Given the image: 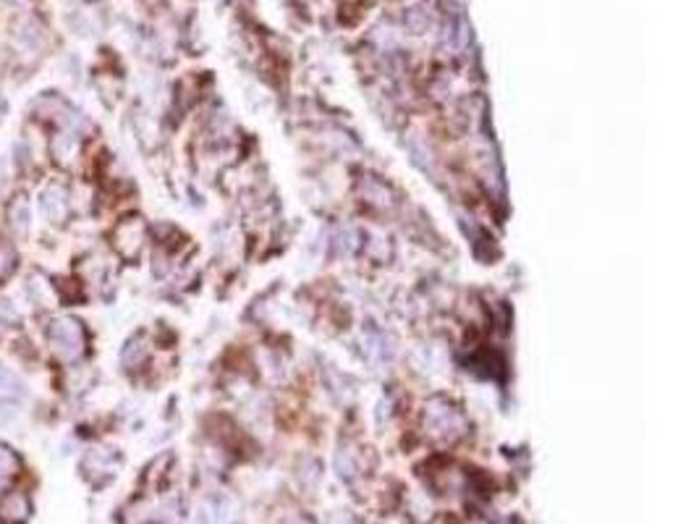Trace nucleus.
<instances>
[{
  "label": "nucleus",
  "instance_id": "1",
  "mask_svg": "<svg viewBox=\"0 0 699 524\" xmlns=\"http://www.w3.org/2000/svg\"><path fill=\"white\" fill-rule=\"evenodd\" d=\"M47 344L61 362H74L84 354V330L71 318H58L47 325Z\"/></svg>",
  "mask_w": 699,
  "mask_h": 524
},
{
  "label": "nucleus",
  "instance_id": "2",
  "mask_svg": "<svg viewBox=\"0 0 699 524\" xmlns=\"http://www.w3.org/2000/svg\"><path fill=\"white\" fill-rule=\"evenodd\" d=\"M142 234H145V229H142L139 218H129L116 229L113 244L123 257H137V252L142 246Z\"/></svg>",
  "mask_w": 699,
  "mask_h": 524
},
{
  "label": "nucleus",
  "instance_id": "3",
  "mask_svg": "<svg viewBox=\"0 0 699 524\" xmlns=\"http://www.w3.org/2000/svg\"><path fill=\"white\" fill-rule=\"evenodd\" d=\"M32 514V503L24 493L13 490V493H5L0 498V520L8 524H21L29 520Z\"/></svg>",
  "mask_w": 699,
  "mask_h": 524
},
{
  "label": "nucleus",
  "instance_id": "4",
  "mask_svg": "<svg viewBox=\"0 0 699 524\" xmlns=\"http://www.w3.org/2000/svg\"><path fill=\"white\" fill-rule=\"evenodd\" d=\"M39 207H42V212H45L47 220L61 223V220L66 218V192H63V187L47 184V187L42 189V195H39Z\"/></svg>",
  "mask_w": 699,
  "mask_h": 524
},
{
  "label": "nucleus",
  "instance_id": "5",
  "mask_svg": "<svg viewBox=\"0 0 699 524\" xmlns=\"http://www.w3.org/2000/svg\"><path fill=\"white\" fill-rule=\"evenodd\" d=\"M8 223L16 234H27L29 231V202L27 197H16V200L8 204Z\"/></svg>",
  "mask_w": 699,
  "mask_h": 524
},
{
  "label": "nucleus",
  "instance_id": "6",
  "mask_svg": "<svg viewBox=\"0 0 699 524\" xmlns=\"http://www.w3.org/2000/svg\"><path fill=\"white\" fill-rule=\"evenodd\" d=\"M19 467H21L19 456L8 445H0V487L19 472Z\"/></svg>",
  "mask_w": 699,
  "mask_h": 524
},
{
  "label": "nucleus",
  "instance_id": "7",
  "mask_svg": "<svg viewBox=\"0 0 699 524\" xmlns=\"http://www.w3.org/2000/svg\"><path fill=\"white\" fill-rule=\"evenodd\" d=\"M16 265H19V257H16L13 244L5 242V239L0 237V281L11 279V273L16 270Z\"/></svg>",
  "mask_w": 699,
  "mask_h": 524
},
{
  "label": "nucleus",
  "instance_id": "8",
  "mask_svg": "<svg viewBox=\"0 0 699 524\" xmlns=\"http://www.w3.org/2000/svg\"><path fill=\"white\" fill-rule=\"evenodd\" d=\"M21 394V386L16 380V375L5 367H0V402H8V399H16Z\"/></svg>",
  "mask_w": 699,
  "mask_h": 524
},
{
  "label": "nucleus",
  "instance_id": "9",
  "mask_svg": "<svg viewBox=\"0 0 699 524\" xmlns=\"http://www.w3.org/2000/svg\"><path fill=\"white\" fill-rule=\"evenodd\" d=\"M5 181H8V171H5V162L0 161V192L5 189Z\"/></svg>",
  "mask_w": 699,
  "mask_h": 524
}]
</instances>
